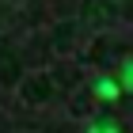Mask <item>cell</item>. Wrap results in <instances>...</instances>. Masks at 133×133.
Here are the masks:
<instances>
[{"instance_id":"1","label":"cell","mask_w":133,"mask_h":133,"mask_svg":"<svg viewBox=\"0 0 133 133\" xmlns=\"http://www.w3.org/2000/svg\"><path fill=\"white\" fill-rule=\"evenodd\" d=\"M91 88H95V95H99V99H114V95L122 91V88H118L110 76H95V84H91Z\"/></svg>"},{"instance_id":"2","label":"cell","mask_w":133,"mask_h":133,"mask_svg":"<svg viewBox=\"0 0 133 133\" xmlns=\"http://www.w3.org/2000/svg\"><path fill=\"white\" fill-rule=\"evenodd\" d=\"M118 88H122V91H129L133 95V57H125V65H122V72H118Z\"/></svg>"},{"instance_id":"3","label":"cell","mask_w":133,"mask_h":133,"mask_svg":"<svg viewBox=\"0 0 133 133\" xmlns=\"http://www.w3.org/2000/svg\"><path fill=\"white\" fill-rule=\"evenodd\" d=\"M88 133H122V129H118L114 122H91V125H88Z\"/></svg>"}]
</instances>
